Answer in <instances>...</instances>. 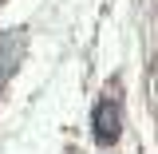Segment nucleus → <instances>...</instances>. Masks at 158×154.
Listing matches in <instances>:
<instances>
[{"mask_svg": "<svg viewBox=\"0 0 158 154\" xmlns=\"http://www.w3.org/2000/svg\"><path fill=\"white\" fill-rule=\"evenodd\" d=\"M16 63H20V36L0 40V87H4V79L16 71Z\"/></svg>", "mask_w": 158, "mask_h": 154, "instance_id": "obj_2", "label": "nucleus"}, {"mask_svg": "<svg viewBox=\"0 0 158 154\" xmlns=\"http://www.w3.org/2000/svg\"><path fill=\"white\" fill-rule=\"evenodd\" d=\"M91 135H95V146H115V142H118V135H123V107H118L115 95H103L95 103Z\"/></svg>", "mask_w": 158, "mask_h": 154, "instance_id": "obj_1", "label": "nucleus"}]
</instances>
